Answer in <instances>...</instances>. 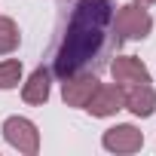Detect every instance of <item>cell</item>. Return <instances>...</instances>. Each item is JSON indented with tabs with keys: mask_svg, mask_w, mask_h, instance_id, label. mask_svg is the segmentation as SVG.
I'll return each mask as SVG.
<instances>
[{
	"mask_svg": "<svg viewBox=\"0 0 156 156\" xmlns=\"http://www.w3.org/2000/svg\"><path fill=\"white\" fill-rule=\"evenodd\" d=\"M113 34V6L110 0H73V6L55 37L52 49V76L64 80L80 70H89L101 61Z\"/></svg>",
	"mask_w": 156,
	"mask_h": 156,
	"instance_id": "1",
	"label": "cell"
},
{
	"mask_svg": "<svg viewBox=\"0 0 156 156\" xmlns=\"http://www.w3.org/2000/svg\"><path fill=\"white\" fill-rule=\"evenodd\" d=\"M153 31V16L141 3H126L113 12V34L119 40H144Z\"/></svg>",
	"mask_w": 156,
	"mask_h": 156,
	"instance_id": "2",
	"label": "cell"
},
{
	"mask_svg": "<svg viewBox=\"0 0 156 156\" xmlns=\"http://www.w3.org/2000/svg\"><path fill=\"white\" fill-rule=\"evenodd\" d=\"M0 132H3V141L12 150H19L25 156H37L40 153V132H37V126L28 116H6Z\"/></svg>",
	"mask_w": 156,
	"mask_h": 156,
	"instance_id": "3",
	"label": "cell"
},
{
	"mask_svg": "<svg viewBox=\"0 0 156 156\" xmlns=\"http://www.w3.org/2000/svg\"><path fill=\"white\" fill-rule=\"evenodd\" d=\"M98 86H101V83H98V76H95V73L80 70V73L64 76V80H61V98H64L67 107H86Z\"/></svg>",
	"mask_w": 156,
	"mask_h": 156,
	"instance_id": "4",
	"label": "cell"
},
{
	"mask_svg": "<svg viewBox=\"0 0 156 156\" xmlns=\"http://www.w3.org/2000/svg\"><path fill=\"white\" fill-rule=\"evenodd\" d=\"M101 147L110 153H138L144 147V132H138L135 126L122 122V126H110L101 135Z\"/></svg>",
	"mask_w": 156,
	"mask_h": 156,
	"instance_id": "5",
	"label": "cell"
},
{
	"mask_svg": "<svg viewBox=\"0 0 156 156\" xmlns=\"http://www.w3.org/2000/svg\"><path fill=\"white\" fill-rule=\"evenodd\" d=\"M110 76L119 86H138V83H153V76L147 70V64L135 55H116L110 64Z\"/></svg>",
	"mask_w": 156,
	"mask_h": 156,
	"instance_id": "6",
	"label": "cell"
},
{
	"mask_svg": "<svg viewBox=\"0 0 156 156\" xmlns=\"http://www.w3.org/2000/svg\"><path fill=\"white\" fill-rule=\"evenodd\" d=\"M122 107H126L122 86H119V83H113V86H98V89H95V95L89 98V104H86L83 110H89L92 116L104 119V116H113V113H119Z\"/></svg>",
	"mask_w": 156,
	"mask_h": 156,
	"instance_id": "7",
	"label": "cell"
},
{
	"mask_svg": "<svg viewBox=\"0 0 156 156\" xmlns=\"http://www.w3.org/2000/svg\"><path fill=\"white\" fill-rule=\"evenodd\" d=\"M122 98H126V107L147 119L156 113V92H153V83H138V86H122Z\"/></svg>",
	"mask_w": 156,
	"mask_h": 156,
	"instance_id": "8",
	"label": "cell"
},
{
	"mask_svg": "<svg viewBox=\"0 0 156 156\" xmlns=\"http://www.w3.org/2000/svg\"><path fill=\"white\" fill-rule=\"evenodd\" d=\"M49 86H52V70L49 67H37L28 76V83L22 86L25 104H46L49 101Z\"/></svg>",
	"mask_w": 156,
	"mask_h": 156,
	"instance_id": "9",
	"label": "cell"
},
{
	"mask_svg": "<svg viewBox=\"0 0 156 156\" xmlns=\"http://www.w3.org/2000/svg\"><path fill=\"white\" fill-rule=\"evenodd\" d=\"M19 40H22L19 25H16L12 19H6V16H0V55L16 52V49H19Z\"/></svg>",
	"mask_w": 156,
	"mask_h": 156,
	"instance_id": "10",
	"label": "cell"
},
{
	"mask_svg": "<svg viewBox=\"0 0 156 156\" xmlns=\"http://www.w3.org/2000/svg\"><path fill=\"white\" fill-rule=\"evenodd\" d=\"M22 83V61L9 58V61H0V89H16Z\"/></svg>",
	"mask_w": 156,
	"mask_h": 156,
	"instance_id": "11",
	"label": "cell"
},
{
	"mask_svg": "<svg viewBox=\"0 0 156 156\" xmlns=\"http://www.w3.org/2000/svg\"><path fill=\"white\" fill-rule=\"evenodd\" d=\"M135 3H141V6H150V3H156V0H135Z\"/></svg>",
	"mask_w": 156,
	"mask_h": 156,
	"instance_id": "12",
	"label": "cell"
}]
</instances>
